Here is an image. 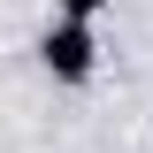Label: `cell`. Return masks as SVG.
<instances>
[{
  "instance_id": "1",
  "label": "cell",
  "mask_w": 153,
  "mask_h": 153,
  "mask_svg": "<svg viewBox=\"0 0 153 153\" xmlns=\"http://www.w3.org/2000/svg\"><path fill=\"white\" fill-rule=\"evenodd\" d=\"M38 69L54 76V84H92V69H100V38H92V23L54 16V31L38 38Z\"/></svg>"
},
{
  "instance_id": "2",
  "label": "cell",
  "mask_w": 153,
  "mask_h": 153,
  "mask_svg": "<svg viewBox=\"0 0 153 153\" xmlns=\"http://www.w3.org/2000/svg\"><path fill=\"white\" fill-rule=\"evenodd\" d=\"M54 8H61V16H76V23H92V16H107L115 0H54Z\"/></svg>"
}]
</instances>
